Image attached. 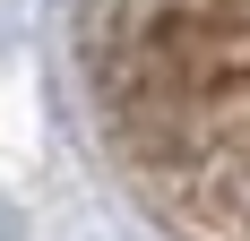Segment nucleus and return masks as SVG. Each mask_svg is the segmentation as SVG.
<instances>
[{
  "mask_svg": "<svg viewBox=\"0 0 250 241\" xmlns=\"http://www.w3.org/2000/svg\"><path fill=\"white\" fill-rule=\"evenodd\" d=\"M69 112L155 241H250V0H61Z\"/></svg>",
  "mask_w": 250,
  "mask_h": 241,
  "instance_id": "nucleus-1",
  "label": "nucleus"
}]
</instances>
